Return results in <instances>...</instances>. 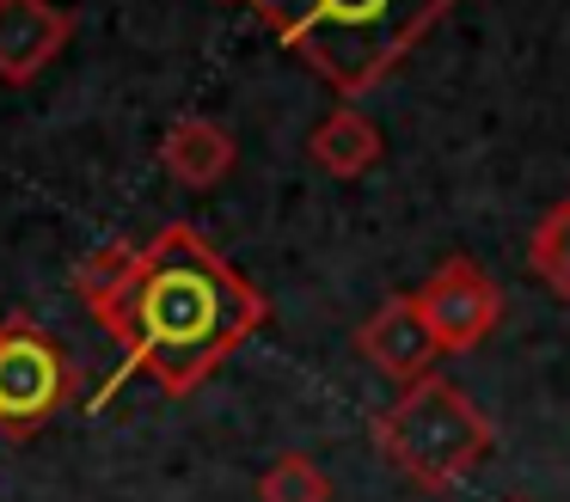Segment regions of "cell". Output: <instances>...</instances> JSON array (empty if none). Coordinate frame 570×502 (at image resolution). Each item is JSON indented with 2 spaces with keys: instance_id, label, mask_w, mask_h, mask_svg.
I'll return each mask as SVG.
<instances>
[{
  "instance_id": "1",
  "label": "cell",
  "mask_w": 570,
  "mask_h": 502,
  "mask_svg": "<svg viewBox=\"0 0 570 502\" xmlns=\"http://www.w3.org/2000/svg\"><path fill=\"white\" fill-rule=\"evenodd\" d=\"M264 318L271 301L190 220H173L141 245L129 288L99 318L124 362L92 404H105L129 374H148L166 398H190Z\"/></svg>"
},
{
  "instance_id": "2",
  "label": "cell",
  "mask_w": 570,
  "mask_h": 502,
  "mask_svg": "<svg viewBox=\"0 0 570 502\" xmlns=\"http://www.w3.org/2000/svg\"><path fill=\"white\" fill-rule=\"evenodd\" d=\"M344 105L386 80L460 0H246Z\"/></svg>"
},
{
  "instance_id": "3",
  "label": "cell",
  "mask_w": 570,
  "mask_h": 502,
  "mask_svg": "<svg viewBox=\"0 0 570 502\" xmlns=\"http://www.w3.org/2000/svg\"><path fill=\"white\" fill-rule=\"evenodd\" d=\"M497 429L454 380L423 374L374 416V447L423 490V496H448L472 478V465L491 453Z\"/></svg>"
},
{
  "instance_id": "4",
  "label": "cell",
  "mask_w": 570,
  "mask_h": 502,
  "mask_svg": "<svg viewBox=\"0 0 570 502\" xmlns=\"http://www.w3.org/2000/svg\"><path fill=\"white\" fill-rule=\"evenodd\" d=\"M75 392H80L75 362L38 318L26 313L0 318V435L31 441L75 404Z\"/></svg>"
},
{
  "instance_id": "5",
  "label": "cell",
  "mask_w": 570,
  "mask_h": 502,
  "mask_svg": "<svg viewBox=\"0 0 570 502\" xmlns=\"http://www.w3.org/2000/svg\"><path fill=\"white\" fill-rule=\"evenodd\" d=\"M417 313H423V325H430L435 350L466 355L497 331V318H503V288H497L491 269L472 264V257H442L417 288Z\"/></svg>"
},
{
  "instance_id": "6",
  "label": "cell",
  "mask_w": 570,
  "mask_h": 502,
  "mask_svg": "<svg viewBox=\"0 0 570 502\" xmlns=\"http://www.w3.org/2000/svg\"><path fill=\"white\" fill-rule=\"evenodd\" d=\"M356 355L374 362L386 380H399V386L435 374V355L442 350H435L430 325H423V313H417V294H393V301L374 306L356 325Z\"/></svg>"
},
{
  "instance_id": "7",
  "label": "cell",
  "mask_w": 570,
  "mask_h": 502,
  "mask_svg": "<svg viewBox=\"0 0 570 502\" xmlns=\"http://www.w3.org/2000/svg\"><path fill=\"white\" fill-rule=\"evenodd\" d=\"M75 37V12L56 0H0V80L31 86Z\"/></svg>"
},
{
  "instance_id": "8",
  "label": "cell",
  "mask_w": 570,
  "mask_h": 502,
  "mask_svg": "<svg viewBox=\"0 0 570 502\" xmlns=\"http://www.w3.org/2000/svg\"><path fill=\"white\" fill-rule=\"evenodd\" d=\"M239 147L234 135H227V122L203 117V110H190V117H178L173 129L160 135V171L173 184H185V190H215V184L234 171Z\"/></svg>"
},
{
  "instance_id": "9",
  "label": "cell",
  "mask_w": 570,
  "mask_h": 502,
  "mask_svg": "<svg viewBox=\"0 0 570 502\" xmlns=\"http://www.w3.org/2000/svg\"><path fill=\"white\" fill-rule=\"evenodd\" d=\"M386 154L381 129H374V117H362L356 105H337L325 110L320 122H313L307 135V159L325 171V178H362V171H374Z\"/></svg>"
},
{
  "instance_id": "10",
  "label": "cell",
  "mask_w": 570,
  "mask_h": 502,
  "mask_svg": "<svg viewBox=\"0 0 570 502\" xmlns=\"http://www.w3.org/2000/svg\"><path fill=\"white\" fill-rule=\"evenodd\" d=\"M136 257H141V245H99V252L75 269V301L105 318L117 306V294L129 288V276H136Z\"/></svg>"
},
{
  "instance_id": "11",
  "label": "cell",
  "mask_w": 570,
  "mask_h": 502,
  "mask_svg": "<svg viewBox=\"0 0 570 502\" xmlns=\"http://www.w3.org/2000/svg\"><path fill=\"white\" fill-rule=\"evenodd\" d=\"M528 264H533V276H540L546 288L570 301V196H564V203H552L540 220H533Z\"/></svg>"
},
{
  "instance_id": "12",
  "label": "cell",
  "mask_w": 570,
  "mask_h": 502,
  "mask_svg": "<svg viewBox=\"0 0 570 502\" xmlns=\"http://www.w3.org/2000/svg\"><path fill=\"white\" fill-rule=\"evenodd\" d=\"M258 502H332V478L307 453H276L258 478Z\"/></svg>"
}]
</instances>
